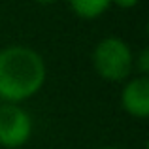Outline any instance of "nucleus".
Masks as SVG:
<instances>
[{
	"label": "nucleus",
	"instance_id": "f03ea898",
	"mask_svg": "<svg viewBox=\"0 0 149 149\" xmlns=\"http://www.w3.org/2000/svg\"><path fill=\"white\" fill-rule=\"evenodd\" d=\"M93 66L96 74L106 81L119 83L132 74L134 55L130 45L117 36L100 40L93 49Z\"/></svg>",
	"mask_w": 149,
	"mask_h": 149
},
{
	"label": "nucleus",
	"instance_id": "1a4fd4ad",
	"mask_svg": "<svg viewBox=\"0 0 149 149\" xmlns=\"http://www.w3.org/2000/svg\"><path fill=\"white\" fill-rule=\"evenodd\" d=\"M98 149H119V147H113V146H104V147H98Z\"/></svg>",
	"mask_w": 149,
	"mask_h": 149
},
{
	"label": "nucleus",
	"instance_id": "20e7f679",
	"mask_svg": "<svg viewBox=\"0 0 149 149\" xmlns=\"http://www.w3.org/2000/svg\"><path fill=\"white\" fill-rule=\"evenodd\" d=\"M121 104L128 115L146 119L149 115V77L138 76L128 79L121 93Z\"/></svg>",
	"mask_w": 149,
	"mask_h": 149
},
{
	"label": "nucleus",
	"instance_id": "6e6552de",
	"mask_svg": "<svg viewBox=\"0 0 149 149\" xmlns=\"http://www.w3.org/2000/svg\"><path fill=\"white\" fill-rule=\"evenodd\" d=\"M38 4H55V2H58V0H36Z\"/></svg>",
	"mask_w": 149,
	"mask_h": 149
},
{
	"label": "nucleus",
	"instance_id": "f257e3e1",
	"mask_svg": "<svg viewBox=\"0 0 149 149\" xmlns=\"http://www.w3.org/2000/svg\"><path fill=\"white\" fill-rule=\"evenodd\" d=\"M47 68L44 57L29 45L0 49V100L19 104L38 95L45 83Z\"/></svg>",
	"mask_w": 149,
	"mask_h": 149
},
{
	"label": "nucleus",
	"instance_id": "7ed1b4c3",
	"mask_svg": "<svg viewBox=\"0 0 149 149\" xmlns=\"http://www.w3.org/2000/svg\"><path fill=\"white\" fill-rule=\"evenodd\" d=\"M32 134V119L17 104L0 106V146L17 149L25 146Z\"/></svg>",
	"mask_w": 149,
	"mask_h": 149
},
{
	"label": "nucleus",
	"instance_id": "423d86ee",
	"mask_svg": "<svg viewBox=\"0 0 149 149\" xmlns=\"http://www.w3.org/2000/svg\"><path fill=\"white\" fill-rule=\"evenodd\" d=\"M136 64H138V70H140V76H147L149 74V49L143 47L140 51L138 58H136Z\"/></svg>",
	"mask_w": 149,
	"mask_h": 149
},
{
	"label": "nucleus",
	"instance_id": "39448f33",
	"mask_svg": "<svg viewBox=\"0 0 149 149\" xmlns=\"http://www.w3.org/2000/svg\"><path fill=\"white\" fill-rule=\"evenodd\" d=\"M68 6L79 19L93 21L108 11L111 0H68Z\"/></svg>",
	"mask_w": 149,
	"mask_h": 149
},
{
	"label": "nucleus",
	"instance_id": "0eeeda50",
	"mask_svg": "<svg viewBox=\"0 0 149 149\" xmlns=\"http://www.w3.org/2000/svg\"><path fill=\"white\" fill-rule=\"evenodd\" d=\"M140 0H111V4H115V6L123 8V10H128V8H134L138 6Z\"/></svg>",
	"mask_w": 149,
	"mask_h": 149
}]
</instances>
